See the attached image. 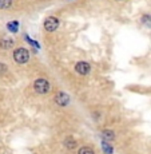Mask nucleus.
I'll use <instances>...</instances> for the list:
<instances>
[{
    "instance_id": "9b49d317",
    "label": "nucleus",
    "mask_w": 151,
    "mask_h": 154,
    "mask_svg": "<svg viewBox=\"0 0 151 154\" xmlns=\"http://www.w3.org/2000/svg\"><path fill=\"white\" fill-rule=\"evenodd\" d=\"M102 149H103V152H104V154H112V147L107 142H103L102 143Z\"/></svg>"
},
{
    "instance_id": "39448f33",
    "label": "nucleus",
    "mask_w": 151,
    "mask_h": 154,
    "mask_svg": "<svg viewBox=\"0 0 151 154\" xmlns=\"http://www.w3.org/2000/svg\"><path fill=\"white\" fill-rule=\"evenodd\" d=\"M55 102L58 103L59 106H67L70 102V97L67 95L66 93H63V91H59L55 95Z\"/></svg>"
},
{
    "instance_id": "6e6552de",
    "label": "nucleus",
    "mask_w": 151,
    "mask_h": 154,
    "mask_svg": "<svg viewBox=\"0 0 151 154\" xmlns=\"http://www.w3.org/2000/svg\"><path fill=\"white\" fill-rule=\"evenodd\" d=\"M102 134H103V138H104V140H107V141H112V140H114V131H111V130H104V131H103L102 133Z\"/></svg>"
},
{
    "instance_id": "4468645a",
    "label": "nucleus",
    "mask_w": 151,
    "mask_h": 154,
    "mask_svg": "<svg viewBox=\"0 0 151 154\" xmlns=\"http://www.w3.org/2000/svg\"><path fill=\"white\" fill-rule=\"evenodd\" d=\"M5 71H7V66H4V64H2V63H0V74L5 72Z\"/></svg>"
},
{
    "instance_id": "ddd939ff",
    "label": "nucleus",
    "mask_w": 151,
    "mask_h": 154,
    "mask_svg": "<svg viewBox=\"0 0 151 154\" xmlns=\"http://www.w3.org/2000/svg\"><path fill=\"white\" fill-rule=\"evenodd\" d=\"M142 20H143V23H144V24L151 26V16H149V15H144V16L142 17Z\"/></svg>"
},
{
    "instance_id": "f257e3e1",
    "label": "nucleus",
    "mask_w": 151,
    "mask_h": 154,
    "mask_svg": "<svg viewBox=\"0 0 151 154\" xmlns=\"http://www.w3.org/2000/svg\"><path fill=\"white\" fill-rule=\"evenodd\" d=\"M14 59H15V62H16V63L24 64V63H27V62H28L29 54H28V51L26 48L19 47V48H16L14 51Z\"/></svg>"
},
{
    "instance_id": "f8f14e48",
    "label": "nucleus",
    "mask_w": 151,
    "mask_h": 154,
    "mask_svg": "<svg viewBox=\"0 0 151 154\" xmlns=\"http://www.w3.org/2000/svg\"><path fill=\"white\" fill-rule=\"evenodd\" d=\"M7 27H8V29H10V31L16 32V31H17V22H11V23H8Z\"/></svg>"
},
{
    "instance_id": "9d476101",
    "label": "nucleus",
    "mask_w": 151,
    "mask_h": 154,
    "mask_svg": "<svg viewBox=\"0 0 151 154\" xmlns=\"http://www.w3.org/2000/svg\"><path fill=\"white\" fill-rule=\"evenodd\" d=\"M78 154H95L94 153V150L91 149V147H88V146H83L79 149V152Z\"/></svg>"
},
{
    "instance_id": "f03ea898",
    "label": "nucleus",
    "mask_w": 151,
    "mask_h": 154,
    "mask_svg": "<svg viewBox=\"0 0 151 154\" xmlns=\"http://www.w3.org/2000/svg\"><path fill=\"white\" fill-rule=\"evenodd\" d=\"M34 90L38 94H47L50 91V83L46 79H36L34 83Z\"/></svg>"
},
{
    "instance_id": "0eeeda50",
    "label": "nucleus",
    "mask_w": 151,
    "mask_h": 154,
    "mask_svg": "<svg viewBox=\"0 0 151 154\" xmlns=\"http://www.w3.org/2000/svg\"><path fill=\"white\" fill-rule=\"evenodd\" d=\"M12 46H14V40H11V39H3L2 42H0V47L4 50L11 48Z\"/></svg>"
},
{
    "instance_id": "423d86ee",
    "label": "nucleus",
    "mask_w": 151,
    "mask_h": 154,
    "mask_svg": "<svg viewBox=\"0 0 151 154\" xmlns=\"http://www.w3.org/2000/svg\"><path fill=\"white\" fill-rule=\"evenodd\" d=\"M64 146H66L67 149H70V150L75 149L76 147V141L74 140V138H71V137H67L66 140H64Z\"/></svg>"
},
{
    "instance_id": "20e7f679",
    "label": "nucleus",
    "mask_w": 151,
    "mask_h": 154,
    "mask_svg": "<svg viewBox=\"0 0 151 154\" xmlns=\"http://www.w3.org/2000/svg\"><path fill=\"white\" fill-rule=\"evenodd\" d=\"M75 71L78 74H80V75H87V74H90L91 67H90V64L86 63V62H79L75 66Z\"/></svg>"
},
{
    "instance_id": "1a4fd4ad",
    "label": "nucleus",
    "mask_w": 151,
    "mask_h": 154,
    "mask_svg": "<svg viewBox=\"0 0 151 154\" xmlns=\"http://www.w3.org/2000/svg\"><path fill=\"white\" fill-rule=\"evenodd\" d=\"M12 5V0H0V10H7Z\"/></svg>"
},
{
    "instance_id": "7ed1b4c3",
    "label": "nucleus",
    "mask_w": 151,
    "mask_h": 154,
    "mask_svg": "<svg viewBox=\"0 0 151 154\" xmlns=\"http://www.w3.org/2000/svg\"><path fill=\"white\" fill-rule=\"evenodd\" d=\"M58 27H59L58 17L50 16V17H47V19L44 20V29H46L47 32H54V31H56V28Z\"/></svg>"
}]
</instances>
